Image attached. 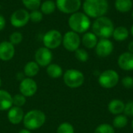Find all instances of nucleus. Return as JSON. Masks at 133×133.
<instances>
[{"mask_svg":"<svg viewBox=\"0 0 133 133\" xmlns=\"http://www.w3.org/2000/svg\"><path fill=\"white\" fill-rule=\"evenodd\" d=\"M46 122V115L44 111L33 109L26 112L24 115L23 123L25 129L30 131L41 129Z\"/></svg>","mask_w":133,"mask_h":133,"instance_id":"20e7f679","label":"nucleus"},{"mask_svg":"<svg viewBox=\"0 0 133 133\" xmlns=\"http://www.w3.org/2000/svg\"><path fill=\"white\" fill-rule=\"evenodd\" d=\"M44 14L39 9L33 10L30 12V21L33 23H39L43 19Z\"/></svg>","mask_w":133,"mask_h":133,"instance_id":"2f4dec72","label":"nucleus"},{"mask_svg":"<svg viewBox=\"0 0 133 133\" xmlns=\"http://www.w3.org/2000/svg\"><path fill=\"white\" fill-rule=\"evenodd\" d=\"M18 133H31V131L27 129H21Z\"/></svg>","mask_w":133,"mask_h":133,"instance_id":"e433bc0d","label":"nucleus"},{"mask_svg":"<svg viewBox=\"0 0 133 133\" xmlns=\"http://www.w3.org/2000/svg\"><path fill=\"white\" fill-rule=\"evenodd\" d=\"M55 4L61 12L69 15L78 12L82 6L81 0H56Z\"/></svg>","mask_w":133,"mask_h":133,"instance_id":"9d476101","label":"nucleus"},{"mask_svg":"<svg viewBox=\"0 0 133 133\" xmlns=\"http://www.w3.org/2000/svg\"><path fill=\"white\" fill-rule=\"evenodd\" d=\"M115 7L119 12L126 13L132 9V0H115Z\"/></svg>","mask_w":133,"mask_h":133,"instance_id":"5701e85b","label":"nucleus"},{"mask_svg":"<svg viewBox=\"0 0 133 133\" xmlns=\"http://www.w3.org/2000/svg\"><path fill=\"white\" fill-rule=\"evenodd\" d=\"M10 23L16 28L25 26L30 21V12L25 9H18L10 16Z\"/></svg>","mask_w":133,"mask_h":133,"instance_id":"1a4fd4ad","label":"nucleus"},{"mask_svg":"<svg viewBox=\"0 0 133 133\" xmlns=\"http://www.w3.org/2000/svg\"><path fill=\"white\" fill-rule=\"evenodd\" d=\"M118 65L124 71L133 70V53L126 51L121 54L118 58Z\"/></svg>","mask_w":133,"mask_h":133,"instance_id":"dca6fc26","label":"nucleus"},{"mask_svg":"<svg viewBox=\"0 0 133 133\" xmlns=\"http://www.w3.org/2000/svg\"><path fill=\"white\" fill-rule=\"evenodd\" d=\"M91 27L93 30L92 32L101 39H109V37H112L113 31L115 30L113 21L105 16L95 19Z\"/></svg>","mask_w":133,"mask_h":133,"instance_id":"f03ea898","label":"nucleus"},{"mask_svg":"<svg viewBox=\"0 0 133 133\" xmlns=\"http://www.w3.org/2000/svg\"><path fill=\"white\" fill-rule=\"evenodd\" d=\"M55 2L53 0H45L41 2L40 6V10L44 15H51L56 9Z\"/></svg>","mask_w":133,"mask_h":133,"instance_id":"b1692460","label":"nucleus"},{"mask_svg":"<svg viewBox=\"0 0 133 133\" xmlns=\"http://www.w3.org/2000/svg\"><path fill=\"white\" fill-rule=\"evenodd\" d=\"M46 72L51 79H58L63 75L62 68L56 63H51L48 65L46 67Z\"/></svg>","mask_w":133,"mask_h":133,"instance_id":"412c9836","label":"nucleus"},{"mask_svg":"<svg viewBox=\"0 0 133 133\" xmlns=\"http://www.w3.org/2000/svg\"><path fill=\"white\" fill-rule=\"evenodd\" d=\"M94 133H115V128L109 124H101L95 129Z\"/></svg>","mask_w":133,"mask_h":133,"instance_id":"7c9ffc66","label":"nucleus"},{"mask_svg":"<svg viewBox=\"0 0 133 133\" xmlns=\"http://www.w3.org/2000/svg\"><path fill=\"white\" fill-rule=\"evenodd\" d=\"M119 82L118 73L113 69H107L101 72L98 77V83L103 88L111 89L115 87Z\"/></svg>","mask_w":133,"mask_h":133,"instance_id":"0eeeda50","label":"nucleus"},{"mask_svg":"<svg viewBox=\"0 0 133 133\" xmlns=\"http://www.w3.org/2000/svg\"><path fill=\"white\" fill-rule=\"evenodd\" d=\"M26 102V97H25L20 93L19 94H16L14 96H12V104H13V106L22 108L23 105H25Z\"/></svg>","mask_w":133,"mask_h":133,"instance_id":"c85d7f7f","label":"nucleus"},{"mask_svg":"<svg viewBox=\"0 0 133 133\" xmlns=\"http://www.w3.org/2000/svg\"><path fill=\"white\" fill-rule=\"evenodd\" d=\"M0 10H1V5H0Z\"/></svg>","mask_w":133,"mask_h":133,"instance_id":"79ce46f5","label":"nucleus"},{"mask_svg":"<svg viewBox=\"0 0 133 133\" xmlns=\"http://www.w3.org/2000/svg\"><path fill=\"white\" fill-rule=\"evenodd\" d=\"M130 33H131L132 36L133 37V25L132 26V27H131V30H130Z\"/></svg>","mask_w":133,"mask_h":133,"instance_id":"4c0bfd02","label":"nucleus"},{"mask_svg":"<svg viewBox=\"0 0 133 133\" xmlns=\"http://www.w3.org/2000/svg\"><path fill=\"white\" fill-rule=\"evenodd\" d=\"M24 115V111L21 108L12 106L9 110H8L7 118L11 124L18 125L23 122Z\"/></svg>","mask_w":133,"mask_h":133,"instance_id":"2eb2a0df","label":"nucleus"},{"mask_svg":"<svg viewBox=\"0 0 133 133\" xmlns=\"http://www.w3.org/2000/svg\"><path fill=\"white\" fill-rule=\"evenodd\" d=\"M85 80L83 73L75 69H67L63 73V81L65 84L69 88H78L80 87Z\"/></svg>","mask_w":133,"mask_h":133,"instance_id":"39448f33","label":"nucleus"},{"mask_svg":"<svg viewBox=\"0 0 133 133\" xmlns=\"http://www.w3.org/2000/svg\"><path fill=\"white\" fill-rule=\"evenodd\" d=\"M128 49H129V52L133 53V41L129 42V44L128 45Z\"/></svg>","mask_w":133,"mask_h":133,"instance_id":"c9c22d12","label":"nucleus"},{"mask_svg":"<svg viewBox=\"0 0 133 133\" xmlns=\"http://www.w3.org/2000/svg\"><path fill=\"white\" fill-rule=\"evenodd\" d=\"M83 12L90 18H99L107 14L109 9L108 0H84L82 5Z\"/></svg>","mask_w":133,"mask_h":133,"instance_id":"f257e3e1","label":"nucleus"},{"mask_svg":"<svg viewBox=\"0 0 133 133\" xmlns=\"http://www.w3.org/2000/svg\"><path fill=\"white\" fill-rule=\"evenodd\" d=\"M40 71V66L35 61H30L23 67V73L26 77L32 78L36 76Z\"/></svg>","mask_w":133,"mask_h":133,"instance_id":"6ab92c4d","label":"nucleus"},{"mask_svg":"<svg viewBox=\"0 0 133 133\" xmlns=\"http://www.w3.org/2000/svg\"><path fill=\"white\" fill-rule=\"evenodd\" d=\"M124 114L126 116L133 117V101H130L125 105Z\"/></svg>","mask_w":133,"mask_h":133,"instance_id":"72a5a7b5","label":"nucleus"},{"mask_svg":"<svg viewBox=\"0 0 133 133\" xmlns=\"http://www.w3.org/2000/svg\"><path fill=\"white\" fill-rule=\"evenodd\" d=\"M98 42V37L93 32H86L83 34L81 38V43L83 45L88 49L95 48Z\"/></svg>","mask_w":133,"mask_h":133,"instance_id":"a211bd4d","label":"nucleus"},{"mask_svg":"<svg viewBox=\"0 0 133 133\" xmlns=\"http://www.w3.org/2000/svg\"><path fill=\"white\" fill-rule=\"evenodd\" d=\"M1 87H2V79L0 78V88H1Z\"/></svg>","mask_w":133,"mask_h":133,"instance_id":"58836bf2","label":"nucleus"},{"mask_svg":"<svg viewBox=\"0 0 133 133\" xmlns=\"http://www.w3.org/2000/svg\"><path fill=\"white\" fill-rule=\"evenodd\" d=\"M128 124V118L125 115H118L113 120V127L115 129H123Z\"/></svg>","mask_w":133,"mask_h":133,"instance_id":"393cba45","label":"nucleus"},{"mask_svg":"<svg viewBox=\"0 0 133 133\" xmlns=\"http://www.w3.org/2000/svg\"><path fill=\"white\" fill-rule=\"evenodd\" d=\"M122 83L126 89H132L133 88V78L132 76H127L123 77L122 79Z\"/></svg>","mask_w":133,"mask_h":133,"instance_id":"473e14b6","label":"nucleus"},{"mask_svg":"<svg viewBox=\"0 0 133 133\" xmlns=\"http://www.w3.org/2000/svg\"><path fill=\"white\" fill-rule=\"evenodd\" d=\"M81 38L79 34L69 30L67 31L62 37V43L64 48L70 52H75L80 46Z\"/></svg>","mask_w":133,"mask_h":133,"instance_id":"6e6552de","label":"nucleus"},{"mask_svg":"<svg viewBox=\"0 0 133 133\" xmlns=\"http://www.w3.org/2000/svg\"><path fill=\"white\" fill-rule=\"evenodd\" d=\"M114 51V44L111 41L107 38H102L98 41L96 47V54L101 58H107L111 55Z\"/></svg>","mask_w":133,"mask_h":133,"instance_id":"ddd939ff","label":"nucleus"},{"mask_svg":"<svg viewBox=\"0 0 133 133\" xmlns=\"http://www.w3.org/2000/svg\"><path fill=\"white\" fill-rule=\"evenodd\" d=\"M56 133H75V129L72 124L69 122H63L57 128Z\"/></svg>","mask_w":133,"mask_h":133,"instance_id":"bb28decb","label":"nucleus"},{"mask_svg":"<svg viewBox=\"0 0 133 133\" xmlns=\"http://www.w3.org/2000/svg\"><path fill=\"white\" fill-rule=\"evenodd\" d=\"M125 104L122 101L118 99H114L108 104V111L112 115H121L122 112H124L125 109Z\"/></svg>","mask_w":133,"mask_h":133,"instance_id":"aec40b11","label":"nucleus"},{"mask_svg":"<svg viewBox=\"0 0 133 133\" xmlns=\"http://www.w3.org/2000/svg\"><path fill=\"white\" fill-rule=\"evenodd\" d=\"M132 129H133V120L132 121Z\"/></svg>","mask_w":133,"mask_h":133,"instance_id":"ea45409f","label":"nucleus"},{"mask_svg":"<svg viewBox=\"0 0 133 133\" xmlns=\"http://www.w3.org/2000/svg\"><path fill=\"white\" fill-rule=\"evenodd\" d=\"M132 2H133V0H132Z\"/></svg>","mask_w":133,"mask_h":133,"instance_id":"37998d69","label":"nucleus"},{"mask_svg":"<svg viewBox=\"0 0 133 133\" xmlns=\"http://www.w3.org/2000/svg\"><path fill=\"white\" fill-rule=\"evenodd\" d=\"M12 106V96L8 91L0 89V111H8Z\"/></svg>","mask_w":133,"mask_h":133,"instance_id":"f3484780","label":"nucleus"},{"mask_svg":"<svg viewBox=\"0 0 133 133\" xmlns=\"http://www.w3.org/2000/svg\"><path fill=\"white\" fill-rule=\"evenodd\" d=\"M132 19H133V10H132Z\"/></svg>","mask_w":133,"mask_h":133,"instance_id":"a19ab883","label":"nucleus"},{"mask_svg":"<svg viewBox=\"0 0 133 133\" xmlns=\"http://www.w3.org/2000/svg\"><path fill=\"white\" fill-rule=\"evenodd\" d=\"M62 37L63 35L58 30L52 29L48 30L42 37L44 46L50 50L56 49L62 44Z\"/></svg>","mask_w":133,"mask_h":133,"instance_id":"423d86ee","label":"nucleus"},{"mask_svg":"<svg viewBox=\"0 0 133 133\" xmlns=\"http://www.w3.org/2000/svg\"><path fill=\"white\" fill-rule=\"evenodd\" d=\"M19 93L25 97H31L34 96L37 91V82L33 78H24L19 83Z\"/></svg>","mask_w":133,"mask_h":133,"instance_id":"f8f14e48","label":"nucleus"},{"mask_svg":"<svg viewBox=\"0 0 133 133\" xmlns=\"http://www.w3.org/2000/svg\"><path fill=\"white\" fill-rule=\"evenodd\" d=\"M22 3L26 10L33 11L40 8L41 0H22Z\"/></svg>","mask_w":133,"mask_h":133,"instance_id":"a878e982","label":"nucleus"},{"mask_svg":"<svg viewBox=\"0 0 133 133\" xmlns=\"http://www.w3.org/2000/svg\"><path fill=\"white\" fill-rule=\"evenodd\" d=\"M53 59V54L51 50L44 46L39 48L34 54V61L40 67H47L50 65Z\"/></svg>","mask_w":133,"mask_h":133,"instance_id":"9b49d317","label":"nucleus"},{"mask_svg":"<svg viewBox=\"0 0 133 133\" xmlns=\"http://www.w3.org/2000/svg\"><path fill=\"white\" fill-rule=\"evenodd\" d=\"M129 30L125 26H119L115 28L112 37L117 41H124L129 37Z\"/></svg>","mask_w":133,"mask_h":133,"instance_id":"4be33fe9","label":"nucleus"},{"mask_svg":"<svg viewBox=\"0 0 133 133\" xmlns=\"http://www.w3.org/2000/svg\"><path fill=\"white\" fill-rule=\"evenodd\" d=\"M75 57L78 61L81 62H86L89 59V54L84 48H79L75 51Z\"/></svg>","mask_w":133,"mask_h":133,"instance_id":"cd10ccee","label":"nucleus"},{"mask_svg":"<svg viewBox=\"0 0 133 133\" xmlns=\"http://www.w3.org/2000/svg\"><path fill=\"white\" fill-rule=\"evenodd\" d=\"M23 34L20 32L15 31V32H12L9 35V41L15 46V45L19 44L23 41Z\"/></svg>","mask_w":133,"mask_h":133,"instance_id":"c756f323","label":"nucleus"},{"mask_svg":"<svg viewBox=\"0 0 133 133\" xmlns=\"http://www.w3.org/2000/svg\"><path fill=\"white\" fill-rule=\"evenodd\" d=\"M68 24L71 30L77 34H84L90 29L91 22L87 15L78 11L70 15L68 19Z\"/></svg>","mask_w":133,"mask_h":133,"instance_id":"7ed1b4c3","label":"nucleus"},{"mask_svg":"<svg viewBox=\"0 0 133 133\" xmlns=\"http://www.w3.org/2000/svg\"><path fill=\"white\" fill-rule=\"evenodd\" d=\"M15 46L9 41L0 42V60L8 62L13 58L15 55Z\"/></svg>","mask_w":133,"mask_h":133,"instance_id":"4468645a","label":"nucleus"},{"mask_svg":"<svg viewBox=\"0 0 133 133\" xmlns=\"http://www.w3.org/2000/svg\"><path fill=\"white\" fill-rule=\"evenodd\" d=\"M6 25V20L5 18L4 17V16L0 14V31L3 30L5 27Z\"/></svg>","mask_w":133,"mask_h":133,"instance_id":"f704fd0d","label":"nucleus"}]
</instances>
